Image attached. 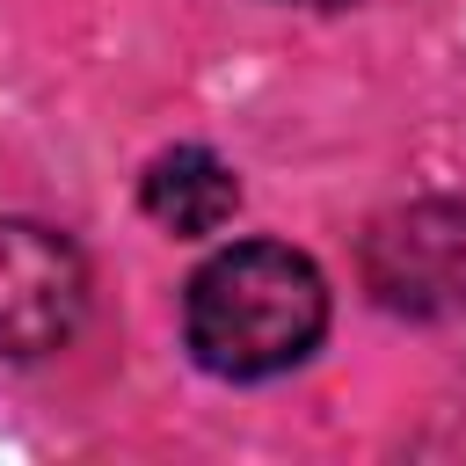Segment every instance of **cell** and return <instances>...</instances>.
<instances>
[{"instance_id":"1","label":"cell","mask_w":466,"mask_h":466,"mask_svg":"<svg viewBox=\"0 0 466 466\" xmlns=\"http://www.w3.org/2000/svg\"><path fill=\"white\" fill-rule=\"evenodd\" d=\"M182 328H189V350L204 371L269 379V371H291L299 357H313V342L328 328V284L299 248L240 240L189 277Z\"/></svg>"},{"instance_id":"5","label":"cell","mask_w":466,"mask_h":466,"mask_svg":"<svg viewBox=\"0 0 466 466\" xmlns=\"http://www.w3.org/2000/svg\"><path fill=\"white\" fill-rule=\"evenodd\" d=\"M313 7H335V0H313Z\"/></svg>"},{"instance_id":"4","label":"cell","mask_w":466,"mask_h":466,"mask_svg":"<svg viewBox=\"0 0 466 466\" xmlns=\"http://www.w3.org/2000/svg\"><path fill=\"white\" fill-rule=\"evenodd\" d=\"M146 211L167 226V233H218L233 211H240V182L218 153L204 146H175L146 167Z\"/></svg>"},{"instance_id":"2","label":"cell","mask_w":466,"mask_h":466,"mask_svg":"<svg viewBox=\"0 0 466 466\" xmlns=\"http://www.w3.org/2000/svg\"><path fill=\"white\" fill-rule=\"evenodd\" d=\"M364 284L393 313H459L466 306V197H422L364 233Z\"/></svg>"},{"instance_id":"3","label":"cell","mask_w":466,"mask_h":466,"mask_svg":"<svg viewBox=\"0 0 466 466\" xmlns=\"http://www.w3.org/2000/svg\"><path fill=\"white\" fill-rule=\"evenodd\" d=\"M87 313V262L36 218H0V357H51Z\"/></svg>"}]
</instances>
